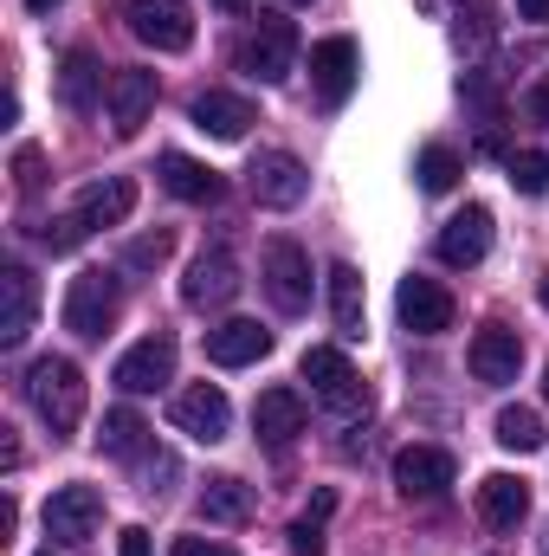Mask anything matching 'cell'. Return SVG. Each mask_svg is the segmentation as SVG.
Wrapping results in <instances>:
<instances>
[{"mask_svg":"<svg viewBox=\"0 0 549 556\" xmlns=\"http://www.w3.org/2000/svg\"><path fill=\"white\" fill-rule=\"evenodd\" d=\"M26 402H33V415L52 427V440H72L78 420H85V369L72 356H39L26 369Z\"/></svg>","mask_w":549,"mask_h":556,"instance_id":"obj_1","label":"cell"},{"mask_svg":"<svg viewBox=\"0 0 549 556\" xmlns=\"http://www.w3.org/2000/svg\"><path fill=\"white\" fill-rule=\"evenodd\" d=\"M117 311H124V291H117V273L91 266V273H78L72 285H65V330H72V337H85V343L111 337Z\"/></svg>","mask_w":549,"mask_h":556,"instance_id":"obj_2","label":"cell"},{"mask_svg":"<svg viewBox=\"0 0 549 556\" xmlns=\"http://www.w3.org/2000/svg\"><path fill=\"white\" fill-rule=\"evenodd\" d=\"M291 65H297V26H291L284 13H259V26H253L246 46H240V72L259 78V85H284Z\"/></svg>","mask_w":549,"mask_h":556,"instance_id":"obj_3","label":"cell"},{"mask_svg":"<svg viewBox=\"0 0 549 556\" xmlns=\"http://www.w3.org/2000/svg\"><path fill=\"white\" fill-rule=\"evenodd\" d=\"M259 278H266V298H272L284 317L310 311V253L297 240H266V260H259Z\"/></svg>","mask_w":549,"mask_h":556,"instance_id":"obj_4","label":"cell"},{"mask_svg":"<svg viewBox=\"0 0 549 556\" xmlns=\"http://www.w3.org/2000/svg\"><path fill=\"white\" fill-rule=\"evenodd\" d=\"M304 382H310V395L323 402V408H336V415H356V408H369V395H362V376L349 369V356L343 350H330V343H317V350H304Z\"/></svg>","mask_w":549,"mask_h":556,"instance_id":"obj_5","label":"cell"},{"mask_svg":"<svg viewBox=\"0 0 549 556\" xmlns=\"http://www.w3.org/2000/svg\"><path fill=\"white\" fill-rule=\"evenodd\" d=\"M246 188H253V201H259V207L284 214V207H297V201L310 194V168H304L291 149H259V155H253V168H246Z\"/></svg>","mask_w":549,"mask_h":556,"instance_id":"obj_6","label":"cell"},{"mask_svg":"<svg viewBox=\"0 0 549 556\" xmlns=\"http://www.w3.org/2000/svg\"><path fill=\"white\" fill-rule=\"evenodd\" d=\"M104 525V492L98 485H59L46 498V538L52 544H91Z\"/></svg>","mask_w":549,"mask_h":556,"instance_id":"obj_7","label":"cell"},{"mask_svg":"<svg viewBox=\"0 0 549 556\" xmlns=\"http://www.w3.org/2000/svg\"><path fill=\"white\" fill-rule=\"evenodd\" d=\"M124 20H130V33H137L142 46H155V52H188V46H194V13H188V0H130Z\"/></svg>","mask_w":549,"mask_h":556,"instance_id":"obj_8","label":"cell"},{"mask_svg":"<svg viewBox=\"0 0 549 556\" xmlns=\"http://www.w3.org/2000/svg\"><path fill=\"white\" fill-rule=\"evenodd\" d=\"M240 260L227 253V247H207V253H194V266L181 278V298L194 304V311H220V304H233L240 298Z\"/></svg>","mask_w":549,"mask_h":556,"instance_id":"obj_9","label":"cell"},{"mask_svg":"<svg viewBox=\"0 0 549 556\" xmlns=\"http://www.w3.org/2000/svg\"><path fill=\"white\" fill-rule=\"evenodd\" d=\"M356 78H362V52H356L349 33H330V39L310 46V85H317L323 104H343L356 91Z\"/></svg>","mask_w":549,"mask_h":556,"instance_id":"obj_10","label":"cell"},{"mask_svg":"<svg viewBox=\"0 0 549 556\" xmlns=\"http://www.w3.org/2000/svg\"><path fill=\"white\" fill-rule=\"evenodd\" d=\"M175 427H181L188 440H201V446H220V440L233 433V402H227L214 382H194V389L175 395Z\"/></svg>","mask_w":549,"mask_h":556,"instance_id":"obj_11","label":"cell"},{"mask_svg":"<svg viewBox=\"0 0 549 556\" xmlns=\"http://www.w3.org/2000/svg\"><path fill=\"white\" fill-rule=\"evenodd\" d=\"M175 376V337H142V343H130L124 356H117V389L124 395H155L162 382Z\"/></svg>","mask_w":549,"mask_h":556,"instance_id":"obj_12","label":"cell"},{"mask_svg":"<svg viewBox=\"0 0 549 556\" xmlns=\"http://www.w3.org/2000/svg\"><path fill=\"white\" fill-rule=\"evenodd\" d=\"M452 472H459V466H452L446 446H420V440H413V446L395 453V492H401V498H439V492L452 485Z\"/></svg>","mask_w":549,"mask_h":556,"instance_id":"obj_13","label":"cell"},{"mask_svg":"<svg viewBox=\"0 0 549 556\" xmlns=\"http://www.w3.org/2000/svg\"><path fill=\"white\" fill-rule=\"evenodd\" d=\"M395 311H401V324H408L413 337H439V330H452V291L439 285V278H401V291H395Z\"/></svg>","mask_w":549,"mask_h":556,"instance_id":"obj_14","label":"cell"},{"mask_svg":"<svg viewBox=\"0 0 549 556\" xmlns=\"http://www.w3.org/2000/svg\"><path fill=\"white\" fill-rule=\"evenodd\" d=\"M111 98V78H104V65H98V52H85V46H72L65 59H59V104L72 111V117H91L98 104Z\"/></svg>","mask_w":549,"mask_h":556,"instance_id":"obj_15","label":"cell"},{"mask_svg":"<svg viewBox=\"0 0 549 556\" xmlns=\"http://www.w3.org/2000/svg\"><path fill=\"white\" fill-rule=\"evenodd\" d=\"M155 175H162V188H168L175 201H188V207H214V201L227 194V175L207 168V162H194V155H181V149H168V155L155 162Z\"/></svg>","mask_w":549,"mask_h":556,"instance_id":"obj_16","label":"cell"},{"mask_svg":"<svg viewBox=\"0 0 549 556\" xmlns=\"http://www.w3.org/2000/svg\"><path fill=\"white\" fill-rule=\"evenodd\" d=\"M433 253H439L446 266H459V273H465V266H478V260L491 253V214H485L478 201H472V207H459V214L439 227Z\"/></svg>","mask_w":549,"mask_h":556,"instance_id":"obj_17","label":"cell"},{"mask_svg":"<svg viewBox=\"0 0 549 556\" xmlns=\"http://www.w3.org/2000/svg\"><path fill=\"white\" fill-rule=\"evenodd\" d=\"M465 356H472V376L491 382V389L518 382V369H524V343H518V330H505V324H485Z\"/></svg>","mask_w":549,"mask_h":556,"instance_id":"obj_18","label":"cell"},{"mask_svg":"<svg viewBox=\"0 0 549 556\" xmlns=\"http://www.w3.org/2000/svg\"><path fill=\"white\" fill-rule=\"evenodd\" d=\"M33 317H39V285L26 266H7L0 273V350H20Z\"/></svg>","mask_w":549,"mask_h":556,"instance_id":"obj_19","label":"cell"},{"mask_svg":"<svg viewBox=\"0 0 549 556\" xmlns=\"http://www.w3.org/2000/svg\"><path fill=\"white\" fill-rule=\"evenodd\" d=\"M259 356H272V330H266V324H253V317H227L220 330H207V363H220V369H246V363H259Z\"/></svg>","mask_w":549,"mask_h":556,"instance_id":"obj_20","label":"cell"},{"mask_svg":"<svg viewBox=\"0 0 549 556\" xmlns=\"http://www.w3.org/2000/svg\"><path fill=\"white\" fill-rule=\"evenodd\" d=\"M149 111H155V72H137V65L111 72V130L137 137L142 124H149Z\"/></svg>","mask_w":549,"mask_h":556,"instance_id":"obj_21","label":"cell"},{"mask_svg":"<svg viewBox=\"0 0 549 556\" xmlns=\"http://www.w3.org/2000/svg\"><path fill=\"white\" fill-rule=\"evenodd\" d=\"M91 233L98 227H124L130 214H137V181L130 175H104V181H91L85 194H78V207H72Z\"/></svg>","mask_w":549,"mask_h":556,"instance_id":"obj_22","label":"cell"},{"mask_svg":"<svg viewBox=\"0 0 549 556\" xmlns=\"http://www.w3.org/2000/svg\"><path fill=\"white\" fill-rule=\"evenodd\" d=\"M478 518H485V531H518V525L531 518V485H524L518 472L478 479Z\"/></svg>","mask_w":549,"mask_h":556,"instance_id":"obj_23","label":"cell"},{"mask_svg":"<svg viewBox=\"0 0 549 556\" xmlns=\"http://www.w3.org/2000/svg\"><path fill=\"white\" fill-rule=\"evenodd\" d=\"M323 285H330V317H336V337H343V343H362V337H369V298H362V273L343 260V266H330V273H323Z\"/></svg>","mask_w":549,"mask_h":556,"instance_id":"obj_24","label":"cell"},{"mask_svg":"<svg viewBox=\"0 0 549 556\" xmlns=\"http://www.w3.org/2000/svg\"><path fill=\"white\" fill-rule=\"evenodd\" d=\"M304 395L297 389H266L259 402H253V427H259V440L272 446V453H284L297 433H304Z\"/></svg>","mask_w":549,"mask_h":556,"instance_id":"obj_25","label":"cell"},{"mask_svg":"<svg viewBox=\"0 0 549 556\" xmlns=\"http://www.w3.org/2000/svg\"><path fill=\"white\" fill-rule=\"evenodd\" d=\"M188 117H194V130H207V137H220V142H240L253 124H259V117H253V104H246V98H233V91H201Z\"/></svg>","mask_w":549,"mask_h":556,"instance_id":"obj_26","label":"cell"},{"mask_svg":"<svg viewBox=\"0 0 549 556\" xmlns=\"http://www.w3.org/2000/svg\"><path fill=\"white\" fill-rule=\"evenodd\" d=\"M98 446L111 453V459H142L149 453V420L137 408H111L104 427H98Z\"/></svg>","mask_w":549,"mask_h":556,"instance_id":"obj_27","label":"cell"},{"mask_svg":"<svg viewBox=\"0 0 549 556\" xmlns=\"http://www.w3.org/2000/svg\"><path fill=\"white\" fill-rule=\"evenodd\" d=\"M201 518H207V525H246V518H253V485H240V479H207Z\"/></svg>","mask_w":549,"mask_h":556,"instance_id":"obj_28","label":"cell"},{"mask_svg":"<svg viewBox=\"0 0 549 556\" xmlns=\"http://www.w3.org/2000/svg\"><path fill=\"white\" fill-rule=\"evenodd\" d=\"M413 175H420V194H446V188L465 175V162H459V149L426 142V149H420V162H413Z\"/></svg>","mask_w":549,"mask_h":556,"instance_id":"obj_29","label":"cell"},{"mask_svg":"<svg viewBox=\"0 0 549 556\" xmlns=\"http://www.w3.org/2000/svg\"><path fill=\"white\" fill-rule=\"evenodd\" d=\"M498 446L505 453H537L544 446V415L537 408H505L498 415Z\"/></svg>","mask_w":549,"mask_h":556,"instance_id":"obj_30","label":"cell"},{"mask_svg":"<svg viewBox=\"0 0 549 556\" xmlns=\"http://www.w3.org/2000/svg\"><path fill=\"white\" fill-rule=\"evenodd\" d=\"M511 188L518 194H549V149H518L511 155Z\"/></svg>","mask_w":549,"mask_h":556,"instance_id":"obj_31","label":"cell"},{"mask_svg":"<svg viewBox=\"0 0 549 556\" xmlns=\"http://www.w3.org/2000/svg\"><path fill=\"white\" fill-rule=\"evenodd\" d=\"M85 233H91V227H85L78 214H59V220H46V227H39V240H46L52 253H72V247H78Z\"/></svg>","mask_w":549,"mask_h":556,"instance_id":"obj_32","label":"cell"},{"mask_svg":"<svg viewBox=\"0 0 549 556\" xmlns=\"http://www.w3.org/2000/svg\"><path fill=\"white\" fill-rule=\"evenodd\" d=\"M168 247H175L168 233H142L137 247L124 253V266H130V273H149V266H162V260H168Z\"/></svg>","mask_w":549,"mask_h":556,"instance_id":"obj_33","label":"cell"},{"mask_svg":"<svg viewBox=\"0 0 549 556\" xmlns=\"http://www.w3.org/2000/svg\"><path fill=\"white\" fill-rule=\"evenodd\" d=\"M284 544H291V556H323V525H317V518H297V525L284 531Z\"/></svg>","mask_w":549,"mask_h":556,"instance_id":"obj_34","label":"cell"},{"mask_svg":"<svg viewBox=\"0 0 549 556\" xmlns=\"http://www.w3.org/2000/svg\"><path fill=\"white\" fill-rule=\"evenodd\" d=\"M39 168H46V155H39V149H33V142H26V149H13V181H20V188H26V194H33V188H39V181H46V175H39Z\"/></svg>","mask_w":549,"mask_h":556,"instance_id":"obj_35","label":"cell"},{"mask_svg":"<svg viewBox=\"0 0 549 556\" xmlns=\"http://www.w3.org/2000/svg\"><path fill=\"white\" fill-rule=\"evenodd\" d=\"M168 556H240L233 544H220V538H175V551Z\"/></svg>","mask_w":549,"mask_h":556,"instance_id":"obj_36","label":"cell"},{"mask_svg":"<svg viewBox=\"0 0 549 556\" xmlns=\"http://www.w3.org/2000/svg\"><path fill=\"white\" fill-rule=\"evenodd\" d=\"M117 556H155V544H149V531H142V525H130V531H117Z\"/></svg>","mask_w":549,"mask_h":556,"instance_id":"obj_37","label":"cell"},{"mask_svg":"<svg viewBox=\"0 0 549 556\" xmlns=\"http://www.w3.org/2000/svg\"><path fill=\"white\" fill-rule=\"evenodd\" d=\"M524 111H531L537 124H549V85H531V98H524Z\"/></svg>","mask_w":549,"mask_h":556,"instance_id":"obj_38","label":"cell"},{"mask_svg":"<svg viewBox=\"0 0 549 556\" xmlns=\"http://www.w3.org/2000/svg\"><path fill=\"white\" fill-rule=\"evenodd\" d=\"M518 20H531V26H549V0H518Z\"/></svg>","mask_w":549,"mask_h":556,"instance_id":"obj_39","label":"cell"},{"mask_svg":"<svg viewBox=\"0 0 549 556\" xmlns=\"http://www.w3.org/2000/svg\"><path fill=\"white\" fill-rule=\"evenodd\" d=\"M330 511H336V492H330V485H323V492H317V498H310V511H304V518H317V525H323V518H330Z\"/></svg>","mask_w":549,"mask_h":556,"instance_id":"obj_40","label":"cell"},{"mask_svg":"<svg viewBox=\"0 0 549 556\" xmlns=\"http://www.w3.org/2000/svg\"><path fill=\"white\" fill-rule=\"evenodd\" d=\"M26 7H33V13H52V7H59V0H26Z\"/></svg>","mask_w":549,"mask_h":556,"instance_id":"obj_41","label":"cell"},{"mask_svg":"<svg viewBox=\"0 0 549 556\" xmlns=\"http://www.w3.org/2000/svg\"><path fill=\"white\" fill-rule=\"evenodd\" d=\"M220 7H253V0H220Z\"/></svg>","mask_w":549,"mask_h":556,"instance_id":"obj_42","label":"cell"},{"mask_svg":"<svg viewBox=\"0 0 549 556\" xmlns=\"http://www.w3.org/2000/svg\"><path fill=\"white\" fill-rule=\"evenodd\" d=\"M544 311H549V278H544Z\"/></svg>","mask_w":549,"mask_h":556,"instance_id":"obj_43","label":"cell"},{"mask_svg":"<svg viewBox=\"0 0 549 556\" xmlns=\"http://www.w3.org/2000/svg\"><path fill=\"white\" fill-rule=\"evenodd\" d=\"M284 7H310V0H284Z\"/></svg>","mask_w":549,"mask_h":556,"instance_id":"obj_44","label":"cell"},{"mask_svg":"<svg viewBox=\"0 0 549 556\" xmlns=\"http://www.w3.org/2000/svg\"><path fill=\"white\" fill-rule=\"evenodd\" d=\"M544 395H549V376H544Z\"/></svg>","mask_w":549,"mask_h":556,"instance_id":"obj_45","label":"cell"},{"mask_svg":"<svg viewBox=\"0 0 549 556\" xmlns=\"http://www.w3.org/2000/svg\"><path fill=\"white\" fill-rule=\"evenodd\" d=\"M39 556H52V551H39Z\"/></svg>","mask_w":549,"mask_h":556,"instance_id":"obj_46","label":"cell"}]
</instances>
